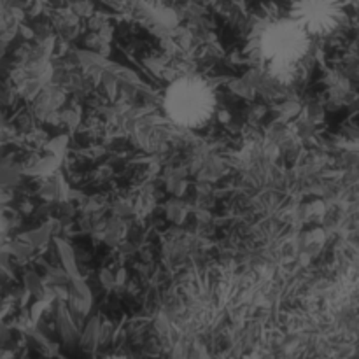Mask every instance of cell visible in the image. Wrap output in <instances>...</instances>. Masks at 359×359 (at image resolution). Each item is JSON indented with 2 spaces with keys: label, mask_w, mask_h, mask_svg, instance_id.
Returning a JSON list of instances; mask_svg holds the SVG:
<instances>
[{
  "label": "cell",
  "mask_w": 359,
  "mask_h": 359,
  "mask_svg": "<svg viewBox=\"0 0 359 359\" xmlns=\"http://www.w3.org/2000/svg\"><path fill=\"white\" fill-rule=\"evenodd\" d=\"M104 359H133V358H128V356H119V354H116V356H107Z\"/></svg>",
  "instance_id": "4"
},
{
  "label": "cell",
  "mask_w": 359,
  "mask_h": 359,
  "mask_svg": "<svg viewBox=\"0 0 359 359\" xmlns=\"http://www.w3.org/2000/svg\"><path fill=\"white\" fill-rule=\"evenodd\" d=\"M249 48L273 79L290 83L311 53L312 37L291 16L269 18L256 25Z\"/></svg>",
  "instance_id": "1"
},
{
  "label": "cell",
  "mask_w": 359,
  "mask_h": 359,
  "mask_svg": "<svg viewBox=\"0 0 359 359\" xmlns=\"http://www.w3.org/2000/svg\"><path fill=\"white\" fill-rule=\"evenodd\" d=\"M290 16L312 39L335 34L347 18V0H293Z\"/></svg>",
  "instance_id": "3"
},
{
  "label": "cell",
  "mask_w": 359,
  "mask_h": 359,
  "mask_svg": "<svg viewBox=\"0 0 359 359\" xmlns=\"http://www.w3.org/2000/svg\"><path fill=\"white\" fill-rule=\"evenodd\" d=\"M217 95L205 77L188 74L172 81L163 95V111L174 125L186 130L203 128L212 119Z\"/></svg>",
  "instance_id": "2"
}]
</instances>
